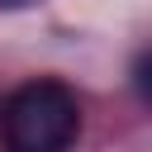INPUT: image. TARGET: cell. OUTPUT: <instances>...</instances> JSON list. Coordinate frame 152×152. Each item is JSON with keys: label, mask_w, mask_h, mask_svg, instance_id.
Returning a JSON list of instances; mask_svg holds the SVG:
<instances>
[{"label": "cell", "mask_w": 152, "mask_h": 152, "mask_svg": "<svg viewBox=\"0 0 152 152\" xmlns=\"http://www.w3.org/2000/svg\"><path fill=\"white\" fill-rule=\"evenodd\" d=\"M0 133L10 152H66L81 133V104L52 76L24 81L0 109Z\"/></svg>", "instance_id": "1"}, {"label": "cell", "mask_w": 152, "mask_h": 152, "mask_svg": "<svg viewBox=\"0 0 152 152\" xmlns=\"http://www.w3.org/2000/svg\"><path fill=\"white\" fill-rule=\"evenodd\" d=\"M24 5H38V0H0V10H24Z\"/></svg>", "instance_id": "2"}]
</instances>
